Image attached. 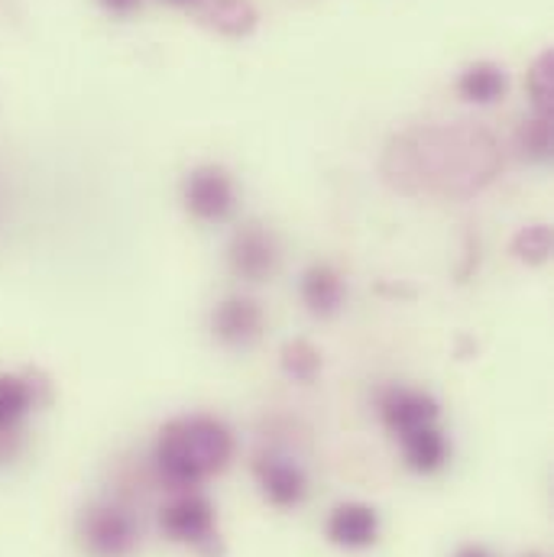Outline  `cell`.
<instances>
[{
  "label": "cell",
  "instance_id": "cell-17",
  "mask_svg": "<svg viewBox=\"0 0 554 557\" xmlns=\"http://www.w3.org/2000/svg\"><path fill=\"white\" fill-rule=\"evenodd\" d=\"M552 131L554 117L549 114H535L532 121H522V127L516 134L519 152L532 162H549L552 159Z\"/></svg>",
  "mask_w": 554,
  "mask_h": 557
},
{
  "label": "cell",
  "instance_id": "cell-16",
  "mask_svg": "<svg viewBox=\"0 0 554 557\" xmlns=\"http://www.w3.org/2000/svg\"><path fill=\"white\" fill-rule=\"evenodd\" d=\"M526 88H529V98H532V108L535 114H549L554 117V52L545 49L532 69H529V78H526Z\"/></svg>",
  "mask_w": 554,
  "mask_h": 557
},
{
  "label": "cell",
  "instance_id": "cell-23",
  "mask_svg": "<svg viewBox=\"0 0 554 557\" xmlns=\"http://www.w3.org/2000/svg\"><path fill=\"white\" fill-rule=\"evenodd\" d=\"M529 557H542V555H529Z\"/></svg>",
  "mask_w": 554,
  "mask_h": 557
},
{
  "label": "cell",
  "instance_id": "cell-13",
  "mask_svg": "<svg viewBox=\"0 0 554 557\" xmlns=\"http://www.w3.org/2000/svg\"><path fill=\"white\" fill-rule=\"evenodd\" d=\"M195 13L208 29L227 39H247L260 23V13L250 0H198Z\"/></svg>",
  "mask_w": 554,
  "mask_h": 557
},
{
  "label": "cell",
  "instance_id": "cell-4",
  "mask_svg": "<svg viewBox=\"0 0 554 557\" xmlns=\"http://www.w3.org/2000/svg\"><path fill=\"white\" fill-rule=\"evenodd\" d=\"M182 201L205 224L227 221L234 214V205H237V188H234L231 172L224 165L192 169L182 182Z\"/></svg>",
  "mask_w": 554,
  "mask_h": 557
},
{
  "label": "cell",
  "instance_id": "cell-8",
  "mask_svg": "<svg viewBox=\"0 0 554 557\" xmlns=\"http://www.w3.org/2000/svg\"><path fill=\"white\" fill-rule=\"evenodd\" d=\"M227 260H231V270L237 278H247V282H263L276 273L279 250L273 234L267 227H257V224H247L234 234L231 240V250H227Z\"/></svg>",
  "mask_w": 554,
  "mask_h": 557
},
{
  "label": "cell",
  "instance_id": "cell-18",
  "mask_svg": "<svg viewBox=\"0 0 554 557\" xmlns=\"http://www.w3.org/2000/svg\"><path fill=\"white\" fill-rule=\"evenodd\" d=\"M282 370L285 376L298 380V383H311L321 370V354L308 344V341H288L282 347Z\"/></svg>",
  "mask_w": 554,
  "mask_h": 557
},
{
  "label": "cell",
  "instance_id": "cell-19",
  "mask_svg": "<svg viewBox=\"0 0 554 557\" xmlns=\"http://www.w3.org/2000/svg\"><path fill=\"white\" fill-rule=\"evenodd\" d=\"M513 253H516L522 263H532V267L549 263V257H552V227L532 224V227L519 231L516 240H513Z\"/></svg>",
  "mask_w": 554,
  "mask_h": 557
},
{
  "label": "cell",
  "instance_id": "cell-22",
  "mask_svg": "<svg viewBox=\"0 0 554 557\" xmlns=\"http://www.w3.org/2000/svg\"><path fill=\"white\" fill-rule=\"evenodd\" d=\"M162 3H175V7H188V3H198V0H162Z\"/></svg>",
  "mask_w": 554,
  "mask_h": 557
},
{
  "label": "cell",
  "instance_id": "cell-20",
  "mask_svg": "<svg viewBox=\"0 0 554 557\" xmlns=\"http://www.w3.org/2000/svg\"><path fill=\"white\" fill-rule=\"evenodd\" d=\"M143 0H101V7L108 10V13H118V16H127V13H134Z\"/></svg>",
  "mask_w": 554,
  "mask_h": 557
},
{
  "label": "cell",
  "instance_id": "cell-5",
  "mask_svg": "<svg viewBox=\"0 0 554 557\" xmlns=\"http://www.w3.org/2000/svg\"><path fill=\"white\" fill-rule=\"evenodd\" d=\"M159 529L165 539H172L178 545H192L208 555V548L218 542L214 503L201 493H185L159 512Z\"/></svg>",
  "mask_w": 554,
  "mask_h": 557
},
{
  "label": "cell",
  "instance_id": "cell-11",
  "mask_svg": "<svg viewBox=\"0 0 554 557\" xmlns=\"http://www.w3.org/2000/svg\"><path fill=\"white\" fill-rule=\"evenodd\" d=\"M380 412H383V421L393 434H409L421 424H438V416H441V406L438 399H431L428 393L421 389H390L380 403Z\"/></svg>",
  "mask_w": 554,
  "mask_h": 557
},
{
  "label": "cell",
  "instance_id": "cell-12",
  "mask_svg": "<svg viewBox=\"0 0 554 557\" xmlns=\"http://www.w3.org/2000/svg\"><path fill=\"white\" fill-rule=\"evenodd\" d=\"M301 301L305 308L315 314V318H334L344 301H347V285H344V276L328 267V263H315L301 273Z\"/></svg>",
  "mask_w": 554,
  "mask_h": 557
},
{
  "label": "cell",
  "instance_id": "cell-6",
  "mask_svg": "<svg viewBox=\"0 0 554 557\" xmlns=\"http://www.w3.org/2000/svg\"><path fill=\"white\" fill-rule=\"evenodd\" d=\"M36 409V386L26 376L0 373V463L23 447V421Z\"/></svg>",
  "mask_w": 554,
  "mask_h": 557
},
{
  "label": "cell",
  "instance_id": "cell-3",
  "mask_svg": "<svg viewBox=\"0 0 554 557\" xmlns=\"http://www.w3.org/2000/svg\"><path fill=\"white\" fill-rule=\"evenodd\" d=\"M137 522L127 509L95 503L78 519V542L91 557H131L137 552Z\"/></svg>",
  "mask_w": 554,
  "mask_h": 557
},
{
  "label": "cell",
  "instance_id": "cell-7",
  "mask_svg": "<svg viewBox=\"0 0 554 557\" xmlns=\"http://www.w3.org/2000/svg\"><path fill=\"white\" fill-rule=\"evenodd\" d=\"M263 324H267L263 308L244 295H231L211 311V334L218 337V344H224L231 350L254 347L263 334Z\"/></svg>",
  "mask_w": 554,
  "mask_h": 557
},
{
  "label": "cell",
  "instance_id": "cell-14",
  "mask_svg": "<svg viewBox=\"0 0 554 557\" xmlns=\"http://www.w3.org/2000/svg\"><path fill=\"white\" fill-rule=\"evenodd\" d=\"M403 457H406V467L413 473H438L444 463H447V454H451V444H447V434L438 428V424H421L416 431L403 434Z\"/></svg>",
  "mask_w": 554,
  "mask_h": 557
},
{
  "label": "cell",
  "instance_id": "cell-2",
  "mask_svg": "<svg viewBox=\"0 0 554 557\" xmlns=\"http://www.w3.org/2000/svg\"><path fill=\"white\" fill-rule=\"evenodd\" d=\"M234 457V434L224 421L211 416H182L162 424L152 460L162 480L175 490L201 486L205 480L227 470Z\"/></svg>",
  "mask_w": 554,
  "mask_h": 557
},
{
  "label": "cell",
  "instance_id": "cell-21",
  "mask_svg": "<svg viewBox=\"0 0 554 557\" xmlns=\"http://www.w3.org/2000/svg\"><path fill=\"white\" fill-rule=\"evenodd\" d=\"M454 557H493V555H490L487 548H480V545H464V548H460Z\"/></svg>",
  "mask_w": 554,
  "mask_h": 557
},
{
  "label": "cell",
  "instance_id": "cell-1",
  "mask_svg": "<svg viewBox=\"0 0 554 557\" xmlns=\"http://www.w3.org/2000/svg\"><path fill=\"white\" fill-rule=\"evenodd\" d=\"M503 169L500 143L470 124L416 127L390 139L383 172L403 191L467 198L487 188Z\"/></svg>",
  "mask_w": 554,
  "mask_h": 557
},
{
  "label": "cell",
  "instance_id": "cell-10",
  "mask_svg": "<svg viewBox=\"0 0 554 557\" xmlns=\"http://www.w3.org/2000/svg\"><path fill=\"white\" fill-rule=\"evenodd\" d=\"M254 476H257V483H260L267 503H273L276 509H292V506H298V503L305 499V493H308V480H305L301 467L292 463V460H285V457H273V454L257 457Z\"/></svg>",
  "mask_w": 554,
  "mask_h": 557
},
{
  "label": "cell",
  "instance_id": "cell-15",
  "mask_svg": "<svg viewBox=\"0 0 554 557\" xmlns=\"http://www.w3.org/2000/svg\"><path fill=\"white\" fill-rule=\"evenodd\" d=\"M509 91V72L500 62H473L457 78V95L470 104H496Z\"/></svg>",
  "mask_w": 554,
  "mask_h": 557
},
{
  "label": "cell",
  "instance_id": "cell-9",
  "mask_svg": "<svg viewBox=\"0 0 554 557\" xmlns=\"http://www.w3.org/2000/svg\"><path fill=\"white\" fill-rule=\"evenodd\" d=\"M328 542L347 552H360L370 548L380 539V512L367 503H341L331 516H328Z\"/></svg>",
  "mask_w": 554,
  "mask_h": 557
}]
</instances>
